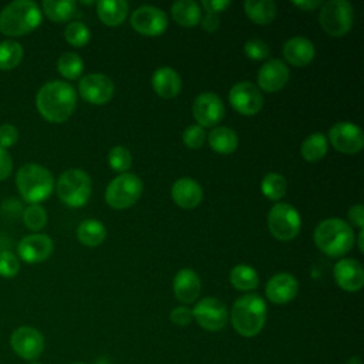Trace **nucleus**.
<instances>
[{
  "label": "nucleus",
  "instance_id": "nucleus-1",
  "mask_svg": "<svg viewBox=\"0 0 364 364\" xmlns=\"http://www.w3.org/2000/svg\"><path fill=\"white\" fill-rule=\"evenodd\" d=\"M77 92L65 81L46 82L36 95V107L40 115L50 122L67 121L75 109Z\"/></svg>",
  "mask_w": 364,
  "mask_h": 364
},
{
  "label": "nucleus",
  "instance_id": "nucleus-2",
  "mask_svg": "<svg viewBox=\"0 0 364 364\" xmlns=\"http://www.w3.org/2000/svg\"><path fill=\"white\" fill-rule=\"evenodd\" d=\"M43 13L33 0H14L0 11V31L7 37H21L41 24Z\"/></svg>",
  "mask_w": 364,
  "mask_h": 364
},
{
  "label": "nucleus",
  "instance_id": "nucleus-3",
  "mask_svg": "<svg viewBox=\"0 0 364 364\" xmlns=\"http://www.w3.org/2000/svg\"><path fill=\"white\" fill-rule=\"evenodd\" d=\"M314 243L324 255L338 257L346 255L354 245L353 228L337 218H330L317 225L313 235Z\"/></svg>",
  "mask_w": 364,
  "mask_h": 364
},
{
  "label": "nucleus",
  "instance_id": "nucleus-4",
  "mask_svg": "<svg viewBox=\"0 0 364 364\" xmlns=\"http://www.w3.org/2000/svg\"><path fill=\"white\" fill-rule=\"evenodd\" d=\"M267 307L259 294H245L239 297L230 313L233 328L243 337H255L266 323Z\"/></svg>",
  "mask_w": 364,
  "mask_h": 364
},
{
  "label": "nucleus",
  "instance_id": "nucleus-5",
  "mask_svg": "<svg viewBox=\"0 0 364 364\" xmlns=\"http://www.w3.org/2000/svg\"><path fill=\"white\" fill-rule=\"evenodd\" d=\"M16 186L26 202L40 203L51 195L54 189V178L46 166L26 164L17 171Z\"/></svg>",
  "mask_w": 364,
  "mask_h": 364
},
{
  "label": "nucleus",
  "instance_id": "nucleus-6",
  "mask_svg": "<svg viewBox=\"0 0 364 364\" xmlns=\"http://www.w3.org/2000/svg\"><path fill=\"white\" fill-rule=\"evenodd\" d=\"M92 185L87 172L78 168L64 171L57 181V195L70 208L84 206L91 196Z\"/></svg>",
  "mask_w": 364,
  "mask_h": 364
},
{
  "label": "nucleus",
  "instance_id": "nucleus-7",
  "mask_svg": "<svg viewBox=\"0 0 364 364\" xmlns=\"http://www.w3.org/2000/svg\"><path fill=\"white\" fill-rule=\"evenodd\" d=\"M142 193V181L134 173H119L105 191V200L114 209L131 208Z\"/></svg>",
  "mask_w": 364,
  "mask_h": 364
},
{
  "label": "nucleus",
  "instance_id": "nucleus-8",
  "mask_svg": "<svg viewBox=\"0 0 364 364\" xmlns=\"http://www.w3.org/2000/svg\"><path fill=\"white\" fill-rule=\"evenodd\" d=\"M267 226L273 237L287 242L299 235L301 219L299 212L290 203L279 202L269 210Z\"/></svg>",
  "mask_w": 364,
  "mask_h": 364
},
{
  "label": "nucleus",
  "instance_id": "nucleus-9",
  "mask_svg": "<svg viewBox=\"0 0 364 364\" xmlns=\"http://www.w3.org/2000/svg\"><path fill=\"white\" fill-rule=\"evenodd\" d=\"M353 7L346 0H330L321 6L318 20L324 31L333 37L347 34L353 26Z\"/></svg>",
  "mask_w": 364,
  "mask_h": 364
},
{
  "label": "nucleus",
  "instance_id": "nucleus-10",
  "mask_svg": "<svg viewBox=\"0 0 364 364\" xmlns=\"http://www.w3.org/2000/svg\"><path fill=\"white\" fill-rule=\"evenodd\" d=\"M193 318L208 331H219L228 323V309L216 297H205L192 310Z\"/></svg>",
  "mask_w": 364,
  "mask_h": 364
},
{
  "label": "nucleus",
  "instance_id": "nucleus-11",
  "mask_svg": "<svg viewBox=\"0 0 364 364\" xmlns=\"http://www.w3.org/2000/svg\"><path fill=\"white\" fill-rule=\"evenodd\" d=\"M10 346L13 351L23 360L34 361L44 350V337L34 327L20 326L11 333Z\"/></svg>",
  "mask_w": 364,
  "mask_h": 364
},
{
  "label": "nucleus",
  "instance_id": "nucleus-12",
  "mask_svg": "<svg viewBox=\"0 0 364 364\" xmlns=\"http://www.w3.org/2000/svg\"><path fill=\"white\" fill-rule=\"evenodd\" d=\"M131 26L142 36H161L168 27V16L154 6H141L131 14Z\"/></svg>",
  "mask_w": 364,
  "mask_h": 364
},
{
  "label": "nucleus",
  "instance_id": "nucleus-13",
  "mask_svg": "<svg viewBox=\"0 0 364 364\" xmlns=\"http://www.w3.org/2000/svg\"><path fill=\"white\" fill-rule=\"evenodd\" d=\"M229 102L235 111L242 115H256L263 107V95L260 90L249 82L242 81L235 84L229 91Z\"/></svg>",
  "mask_w": 364,
  "mask_h": 364
},
{
  "label": "nucleus",
  "instance_id": "nucleus-14",
  "mask_svg": "<svg viewBox=\"0 0 364 364\" xmlns=\"http://www.w3.org/2000/svg\"><path fill=\"white\" fill-rule=\"evenodd\" d=\"M333 148L343 154H357L364 146V134L361 128L353 122H337L328 131Z\"/></svg>",
  "mask_w": 364,
  "mask_h": 364
},
{
  "label": "nucleus",
  "instance_id": "nucleus-15",
  "mask_svg": "<svg viewBox=\"0 0 364 364\" xmlns=\"http://www.w3.org/2000/svg\"><path fill=\"white\" fill-rule=\"evenodd\" d=\"M192 114L199 127H215L225 115V105L216 94L202 92L193 101Z\"/></svg>",
  "mask_w": 364,
  "mask_h": 364
},
{
  "label": "nucleus",
  "instance_id": "nucleus-16",
  "mask_svg": "<svg viewBox=\"0 0 364 364\" xmlns=\"http://www.w3.org/2000/svg\"><path fill=\"white\" fill-rule=\"evenodd\" d=\"M80 95L91 104H107L114 95V82L105 74H88L78 82Z\"/></svg>",
  "mask_w": 364,
  "mask_h": 364
},
{
  "label": "nucleus",
  "instance_id": "nucleus-17",
  "mask_svg": "<svg viewBox=\"0 0 364 364\" xmlns=\"http://www.w3.org/2000/svg\"><path fill=\"white\" fill-rule=\"evenodd\" d=\"M54 243L48 235L31 233L24 236L17 245L18 259L26 263L34 264L48 259L53 253Z\"/></svg>",
  "mask_w": 364,
  "mask_h": 364
},
{
  "label": "nucleus",
  "instance_id": "nucleus-18",
  "mask_svg": "<svg viewBox=\"0 0 364 364\" xmlns=\"http://www.w3.org/2000/svg\"><path fill=\"white\" fill-rule=\"evenodd\" d=\"M287 65L277 58L266 61L257 73V84L266 92H276L282 90L289 80Z\"/></svg>",
  "mask_w": 364,
  "mask_h": 364
},
{
  "label": "nucleus",
  "instance_id": "nucleus-19",
  "mask_svg": "<svg viewBox=\"0 0 364 364\" xmlns=\"http://www.w3.org/2000/svg\"><path fill=\"white\" fill-rule=\"evenodd\" d=\"M336 283L346 291H357L364 284V270L355 259H341L334 266Z\"/></svg>",
  "mask_w": 364,
  "mask_h": 364
},
{
  "label": "nucleus",
  "instance_id": "nucleus-20",
  "mask_svg": "<svg viewBox=\"0 0 364 364\" xmlns=\"http://www.w3.org/2000/svg\"><path fill=\"white\" fill-rule=\"evenodd\" d=\"M299 291V283L290 273H277L266 284V296L274 304L291 301Z\"/></svg>",
  "mask_w": 364,
  "mask_h": 364
},
{
  "label": "nucleus",
  "instance_id": "nucleus-21",
  "mask_svg": "<svg viewBox=\"0 0 364 364\" xmlns=\"http://www.w3.org/2000/svg\"><path fill=\"white\" fill-rule=\"evenodd\" d=\"M173 202L182 209L196 208L203 196L200 185L192 178H179L173 182L171 189Z\"/></svg>",
  "mask_w": 364,
  "mask_h": 364
},
{
  "label": "nucleus",
  "instance_id": "nucleus-22",
  "mask_svg": "<svg viewBox=\"0 0 364 364\" xmlns=\"http://www.w3.org/2000/svg\"><path fill=\"white\" fill-rule=\"evenodd\" d=\"M314 54L316 50L313 43L304 37H293L283 44L284 60L296 67H304L310 64L314 58Z\"/></svg>",
  "mask_w": 364,
  "mask_h": 364
},
{
  "label": "nucleus",
  "instance_id": "nucleus-23",
  "mask_svg": "<svg viewBox=\"0 0 364 364\" xmlns=\"http://www.w3.org/2000/svg\"><path fill=\"white\" fill-rule=\"evenodd\" d=\"M173 293L182 303H193L200 293V279L192 269H181L173 277Z\"/></svg>",
  "mask_w": 364,
  "mask_h": 364
},
{
  "label": "nucleus",
  "instance_id": "nucleus-24",
  "mask_svg": "<svg viewBox=\"0 0 364 364\" xmlns=\"http://www.w3.org/2000/svg\"><path fill=\"white\" fill-rule=\"evenodd\" d=\"M152 87L161 98H173L181 91V77L171 67H159L152 75Z\"/></svg>",
  "mask_w": 364,
  "mask_h": 364
},
{
  "label": "nucleus",
  "instance_id": "nucleus-25",
  "mask_svg": "<svg viewBox=\"0 0 364 364\" xmlns=\"http://www.w3.org/2000/svg\"><path fill=\"white\" fill-rule=\"evenodd\" d=\"M97 14L105 26H119L128 14V3L124 0H101L97 3Z\"/></svg>",
  "mask_w": 364,
  "mask_h": 364
},
{
  "label": "nucleus",
  "instance_id": "nucleus-26",
  "mask_svg": "<svg viewBox=\"0 0 364 364\" xmlns=\"http://www.w3.org/2000/svg\"><path fill=\"white\" fill-rule=\"evenodd\" d=\"M172 18L182 27H195L202 20V10L193 0H178L171 9Z\"/></svg>",
  "mask_w": 364,
  "mask_h": 364
},
{
  "label": "nucleus",
  "instance_id": "nucleus-27",
  "mask_svg": "<svg viewBox=\"0 0 364 364\" xmlns=\"http://www.w3.org/2000/svg\"><path fill=\"white\" fill-rule=\"evenodd\" d=\"M208 136L209 145L210 148L222 155H228L236 151L237 144H239V138L237 134L228 127H216L213 128Z\"/></svg>",
  "mask_w": 364,
  "mask_h": 364
},
{
  "label": "nucleus",
  "instance_id": "nucleus-28",
  "mask_svg": "<svg viewBox=\"0 0 364 364\" xmlns=\"http://www.w3.org/2000/svg\"><path fill=\"white\" fill-rule=\"evenodd\" d=\"M246 16L256 24L266 26L276 17V4L272 0H246L245 4Z\"/></svg>",
  "mask_w": 364,
  "mask_h": 364
},
{
  "label": "nucleus",
  "instance_id": "nucleus-29",
  "mask_svg": "<svg viewBox=\"0 0 364 364\" xmlns=\"http://www.w3.org/2000/svg\"><path fill=\"white\" fill-rule=\"evenodd\" d=\"M105 226L95 219H85L77 228V239L85 246H98L105 240Z\"/></svg>",
  "mask_w": 364,
  "mask_h": 364
},
{
  "label": "nucleus",
  "instance_id": "nucleus-30",
  "mask_svg": "<svg viewBox=\"0 0 364 364\" xmlns=\"http://www.w3.org/2000/svg\"><path fill=\"white\" fill-rule=\"evenodd\" d=\"M328 148V139L321 132H314L309 135L301 144V156L307 162H318L326 154Z\"/></svg>",
  "mask_w": 364,
  "mask_h": 364
},
{
  "label": "nucleus",
  "instance_id": "nucleus-31",
  "mask_svg": "<svg viewBox=\"0 0 364 364\" xmlns=\"http://www.w3.org/2000/svg\"><path fill=\"white\" fill-rule=\"evenodd\" d=\"M230 284L242 291H249L257 287L259 276L256 270L247 264H237L230 270L229 274Z\"/></svg>",
  "mask_w": 364,
  "mask_h": 364
},
{
  "label": "nucleus",
  "instance_id": "nucleus-32",
  "mask_svg": "<svg viewBox=\"0 0 364 364\" xmlns=\"http://www.w3.org/2000/svg\"><path fill=\"white\" fill-rule=\"evenodd\" d=\"M41 13H44L51 21L63 23L68 21L75 13V1L73 0H44L41 3Z\"/></svg>",
  "mask_w": 364,
  "mask_h": 364
},
{
  "label": "nucleus",
  "instance_id": "nucleus-33",
  "mask_svg": "<svg viewBox=\"0 0 364 364\" xmlns=\"http://www.w3.org/2000/svg\"><path fill=\"white\" fill-rule=\"evenodd\" d=\"M23 47L18 41L4 40L0 43V70L10 71L23 60Z\"/></svg>",
  "mask_w": 364,
  "mask_h": 364
},
{
  "label": "nucleus",
  "instance_id": "nucleus-34",
  "mask_svg": "<svg viewBox=\"0 0 364 364\" xmlns=\"http://www.w3.org/2000/svg\"><path fill=\"white\" fill-rule=\"evenodd\" d=\"M58 73L67 80H75L82 74L84 63L77 53H64L57 60Z\"/></svg>",
  "mask_w": 364,
  "mask_h": 364
},
{
  "label": "nucleus",
  "instance_id": "nucleus-35",
  "mask_svg": "<svg viewBox=\"0 0 364 364\" xmlns=\"http://www.w3.org/2000/svg\"><path fill=\"white\" fill-rule=\"evenodd\" d=\"M23 223L28 230L38 233L47 225V212L40 203H30L21 212Z\"/></svg>",
  "mask_w": 364,
  "mask_h": 364
},
{
  "label": "nucleus",
  "instance_id": "nucleus-36",
  "mask_svg": "<svg viewBox=\"0 0 364 364\" xmlns=\"http://www.w3.org/2000/svg\"><path fill=\"white\" fill-rule=\"evenodd\" d=\"M286 188H287V185H286L284 176L280 173H274V172L267 173L260 183L262 193L270 200L282 199L286 193Z\"/></svg>",
  "mask_w": 364,
  "mask_h": 364
},
{
  "label": "nucleus",
  "instance_id": "nucleus-37",
  "mask_svg": "<svg viewBox=\"0 0 364 364\" xmlns=\"http://www.w3.org/2000/svg\"><path fill=\"white\" fill-rule=\"evenodd\" d=\"M64 37H65L68 44H71L74 47H84L90 41L91 33H90L88 27L84 23L71 21L65 26Z\"/></svg>",
  "mask_w": 364,
  "mask_h": 364
},
{
  "label": "nucleus",
  "instance_id": "nucleus-38",
  "mask_svg": "<svg viewBox=\"0 0 364 364\" xmlns=\"http://www.w3.org/2000/svg\"><path fill=\"white\" fill-rule=\"evenodd\" d=\"M108 164H109L111 169H114L115 172L125 173L131 168V164H132L131 152L125 146L117 145V146L111 148V151L108 154Z\"/></svg>",
  "mask_w": 364,
  "mask_h": 364
},
{
  "label": "nucleus",
  "instance_id": "nucleus-39",
  "mask_svg": "<svg viewBox=\"0 0 364 364\" xmlns=\"http://www.w3.org/2000/svg\"><path fill=\"white\" fill-rule=\"evenodd\" d=\"M20 270V259L10 250L0 252V276L11 279L17 276Z\"/></svg>",
  "mask_w": 364,
  "mask_h": 364
},
{
  "label": "nucleus",
  "instance_id": "nucleus-40",
  "mask_svg": "<svg viewBox=\"0 0 364 364\" xmlns=\"http://www.w3.org/2000/svg\"><path fill=\"white\" fill-rule=\"evenodd\" d=\"M245 54L250 58V60H255V61H262L264 58L269 57V53H270V48L267 46L266 41L260 40V38H250L245 43Z\"/></svg>",
  "mask_w": 364,
  "mask_h": 364
},
{
  "label": "nucleus",
  "instance_id": "nucleus-41",
  "mask_svg": "<svg viewBox=\"0 0 364 364\" xmlns=\"http://www.w3.org/2000/svg\"><path fill=\"white\" fill-rule=\"evenodd\" d=\"M182 139H183V144L191 148V149H199L205 139H206V134H205V129L202 127H199L198 124L195 125H189L185 131H183V135H182Z\"/></svg>",
  "mask_w": 364,
  "mask_h": 364
},
{
  "label": "nucleus",
  "instance_id": "nucleus-42",
  "mask_svg": "<svg viewBox=\"0 0 364 364\" xmlns=\"http://www.w3.org/2000/svg\"><path fill=\"white\" fill-rule=\"evenodd\" d=\"M18 141V131L13 124H1L0 125V146L7 149L13 146Z\"/></svg>",
  "mask_w": 364,
  "mask_h": 364
},
{
  "label": "nucleus",
  "instance_id": "nucleus-43",
  "mask_svg": "<svg viewBox=\"0 0 364 364\" xmlns=\"http://www.w3.org/2000/svg\"><path fill=\"white\" fill-rule=\"evenodd\" d=\"M193 318L192 310L185 306H178L171 311V320L176 326H188Z\"/></svg>",
  "mask_w": 364,
  "mask_h": 364
},
{
  "label": "nucleus",
  "instance_id": "nucleus-44",
  "mask_svg": "<svg viewBox=\"0 0 364 364\" xmlns=\"http://www.w3.org/2000/svg\"><path fill=\"white\" fill-rule=\"evenodd\" d=\"M13 171V159L7 149L0 146V182L10 176Z\"/></svg>",
  "mask_w": 364,
  "mask_h": 364
},
{
  "label": "nucleus",
  "instance_id": "nucleus-45",
  "mask_svg": "<svg viewBox=\"0 0 364 364\" xmlns=\"http://www.w3.org/2000/svg\"><path fill=\"white\" fill-rule=\"evenodd\" d=\"M200 4L208 13L219 14L220 11H223L226 7L230 6V1H226V0H202Z\"/></svg>",
  "mask_w": 364,
  "mask_h": 364
},
{
  "label": "nucleus",
  "instance_id": "nucleus-46",
  "mask_svg": "<svg viewBox=\"0 0 364 364\" xmlns=\"http://www.w3.org/2000/svg\"><path fill=\"white\" fill-rule=\"evenodd\" d=\"M348 219L360 229L364 226V208L361 203H357L348 209Z\"/></svg>",
  "mask_w": 364,
  "mask_h": 364
},
{
  "label": "nucleus",
  "instance_id": "nucleus-47",
  "mask_svg": "<svg viewBox=\"0 0 364 364\" xmlns=\"http://www.w3.org/2000/svg\"><path fill=\"white\" fill-rule=\"evenodd\" d=\"M219 24H220V18H219V14H215V13H206L205 18L202 20V27L203 30H206L208 33H213L219 28Z\"/></svg>",
  "mask_w": 364,
  "mask_h": 364
},
{
  "label": "nucleus",
  "instance_id": "nucleus-48",
  "mask_svg": "<svg viewBox=\"0 0 364 364\" xmlns=\"http://www.w3.org/2000/svg\"><path fill=\"white\" fill-rule=\"evenodd\" d=\"M291 4L293 6H296V7H299V9H301V10H307V11H310V10H313V9H316V7H318V6H321V1L318 0H316V1H311V0H303V1H291Z\"/></svg>",
  "mask_w": 364,
  "mask_h": 364
},
{
  "label": "nucleus",
  "instance_id": "nucleus-49",
  "mask_svg": "<svg viewBox=\"0 0 364 364\" xmlns=\"http://www.w3.org/2000/svg\"><path fill=\"white\" fill-rule=\"evenodd\" d=\"M358 249L360 252H364V245H363V239H364V233H363V229H360V233H358Z\"/></svg>",
  "mask_w": 364,
  "mask_h": 364
},
{
  "label": "nucleus",
  "instance_id": "nucleus-50",
  "mask_svg": "<svg viewBox=\"0 0 364 364\" xmlns=\"http://www.w3.org/2000/svg\"><path fill=\"white\" fill-rule=\"evenodd\" d=\"M347 364H361V361H360V358L358 357H351L350 360H348V363Z\"/></svg>",
  "mask_w": 364,
  "mask_h": 364
},
{
  "label": "nucleus",
  "instance_id": "nucleus-51",
  "mask_svg": "<svg viewBox=\"0 0 364 364\" xmlns=\"http://www.w3.org/2000/svg\"><path fill=\"white\" fill-rule=\"evenodd\" d=\"M74 364H85V363H74Z\"/></svg>",
  "mask_w": 364,
  "mask_h": 364
},
{
  "label": "nucleus",
  "instance_id": "nucleus-52",
  "mask_svg": "<svg viewBox=\"0 0 364 364\" xmlns=\"http://www.w3.org/2000/svg\"><path fill=\"white\" fill-rule=\"evenodd\" d=\"M31 364H40V363H36V361H34V363H31Z\"/></svg>",
  "mask_w": 364,
  "mask_h": 364
}]
</instances>
